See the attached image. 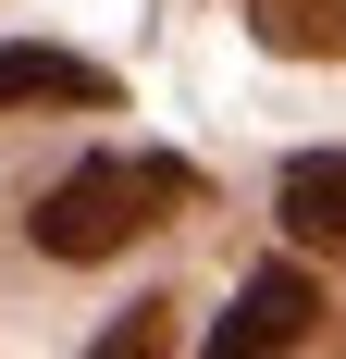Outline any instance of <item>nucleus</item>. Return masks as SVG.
<instances>
[{
	"label": "nucleus",
	"mask_w": 346,
	"mask_h": 359,
	"mask_svg": "<svg viewBox=\"0 0 346 359\" xmlns=\"http://www.w3.org/2000/svg\"><path fill=\"white\" fill-rule=\"evenodd\" d=\"M186 198H198V174H186L173 149H111V161H74V174L37 198L25 236L50 260H111V248H137L161 211H186Z\"/></svg>",
	"instance_id": "f257e3e1"
},
{
	"label": "nucleus",
	"mask_w": 346,
	"mask_h": 359,
	"mask_svg": "<svg viewBox=\"0 0 346 359\" xmlns=\"http://www.w3.org/2000/svg\"><path fill=\"white\" fill-rule=\"evenodd\" d=\"M310 334H321V285L272 260V273H247V285H235V310L210 323V347L247 359V347H310Z\"/></svg>",
	"instance_id": "f03ea898"
},
{
	"label": "nucleus",
	"mask_w": 346,
	"mask_h": 359,
	"mask_svg": "<svg viewBox=\"0 0 346 359\" xmlns=\"http://www.w3.org/2000/svg\"><path fill=\"white\" fill-rule=\"evenodd\" d=\"M0 111H111V74L74 50H0Z\"/></svg>",
	"instance_id": "7ed1b4c3"
},
{
	"label": "nucleus",
	"mask_w": 346,
	"mask_h": 359,
	"mask_svg": "<svg viewBox=\"0 0 346 359\" xmlns=\"http://www.w3.org/2000/svg\"><path fill=\"white\" fill-rule=\"evenodd\" d=\"M284 236L297 248H346V149H310V161H284Z\"/></svg>",
	"instance_id": "20e7f679"
},
{
	"label": "nucleus",
	"mask_w": 346,
	"mask_h": 359,
	"mask_svg": "<svg viewBox=\"0 0 346 359\" xmlns=\"http://www.w3.org/2000/svg\"><path fill=\"white\" fill-rule=\"evenodd\" d=\"M247 37L284 62H346V0H247Z\"/></svg>",
	"instance_id": "39448f33"
}]
</instances>
